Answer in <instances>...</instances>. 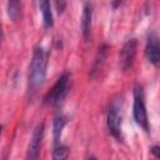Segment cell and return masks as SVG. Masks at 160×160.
Here are the masks:
<instances>
[{"mask_svg":"<svg viewBox=\"0 0 160 160\" xmlns=\"http://www.w3.org/2000/svg\"><path fill=\"white\" fill-rule=\"evenodd\" d=\"M48 52L41 48H35L32 52V58L29 66V92L34 94L36 90L42 85L45 76H46V69H48Z\"/></svg>","mask_w":160,"mask_h":160,"instance_id":"6da1fadb","label":"cell"},{"mask_svg":"<svg viewBox=\"0 0 160 160\" xmlns=\"http://www.w3.org/2000/svg\"><path fill=\"white\" fill-rule=\"evenodd\" d=\"M106 125L109 132L118 140H122V101L120 96H115L110 100L108 108Z\"/></svg>","mask_w":160,"mask_h":160,"instance_id":"7a4b0ae2","label":"cell"},{"mask_svg":"<svg viewBox=\"0 0 160 160\" xmlns=\"http://www.w3.org/2000/svg\"><path fill=\"white\" fill-rule=\"evenodd\" d=\"M132 116L135 122L144 130L149 131V119H148V111L145 105V94L144 88L140 84H136L134 88V105H132Z\"/></svg>","mask_w":160,"mask_h":160,"instance_id":"3957f363","label":"cell"},{"mask_svg":"<svg viewBox=\"0 0 160 160\" xmlns=\"http://www.w3.org/2000/svg\"><path fill=\"white\" fill-rule=\"evenodd\" d=\"M69 89H70V74L65 71L54 84L52 89L46 94V96L44 98V101L46 104L52 105L54 108H59L64 102L69 92Z\"/></svg>","mask_w":160,"mask_h":160,"instance_id":"277c9868","label":"cell"},{"mask_svg":"<svg viewBox=\"0 0 160 160\" xmlns=\"http://www.w3.org/2000/svg\"><path fill=\"white\" fill-rule=\"evenodd\" d=\"M136 49H138L136 39H130L122 45L119 54V65L122 71H128L129 69L132 68L136 55Z\"/></svg>","mask_w":160,"mask_h":160,"instance_id":"5b68a950","label":"cell"},{"mask_svg":"<svg viewBox=\"0 0 160 160\" xmlns=\"http://www.w3.org/2000/svg\"><path fill=\"white\" fill-rule=\"evenodd\" d=\"M145 55L149 62H151L154 66H159L160 62V45H159V38L155 32H151L148 36L146 46H145Z\"/></svg>","mask_w":160,"mask_h":160,"instance_id":"8992f818","label":"cell"},{"mask_svg":"<svg viewBox=\"0 0 160 160\" xmlns=\"http://www.w3.org/2000/svg\"><path fill=\"white\" fill-rule=\"evenodd\" d=\"M44 129H45L44 122H40L35 128L32 136H31V140H30V144H29V149H28V155H26L28 159H38L39 158L41 141L44 138Z\"/></svg>","mask_w":160,"mask_h":160,"instance_id":"52a82bcc","label":"cell"},{"mask_svg":"<svg viewBox=\"0 0 160 160\" xmlns=\"http://www.w3.org/2000/svg\"><path fill=\"white\" fill-rule=\"evenodd\" d=\"M108 52H109V45H108V44H104V45H101V46L98 49V52H96L95 59H94V61H92V65H91V68H90V72H89L90 78L95 79V78L99 75V72L101 71V69H102V66H104V64H105Z\"/></svg>","mask_w":160,"mask_h":160,"instance_id":"ba28073f","label":"cell"},{"mask_svg":"<svg viewBox=\"0 0 160 160\" xmlns=\"http://www.w3.org/2000/svg\"><path fill=\"white\" fill-rule=\"evenodd\" d=\"M92 25V5L90 2H86L82 8V15H81V32L85 39L90 36Z\"/></svg>","mask_w":160,"mask_h":160,"instance_id":"9c48e42d","label":"cell"},{"mask_svg":"<svg viewBox=\"0 0 160 160\" xmlns=\"http://www.w3.org/2000/svg\"><path fill=\"white\" fill-rule=\"evenodd\" d=\"M39 8L41 10L42 15V22L45 29H50L54 25V19H52V11H51V5L50 0H39Z\"/></svg>","mask_w":160,"mask_h":160,"instance_id":"30bf717a","label":"cell"},{"mask_svg":"<svg viewBox=\"0 0 160 160\" xmlns=\"http://www.w3.org/2000/svg\"><path fill=\"white\" fill-rule=\"evenodd\" d=\"M68 122V118L64 115H58L54 121H52V136H54V144H59L60 142V138H61V132L62 129L65 128Z\"/></svg>","mask_w":160,"mask_h":160,"instance_id":"8fae6325","label":"cell"},{"mask_svg":"<svg viewBox=\"0 0 160 160\" xmlns=\"http://www.w3.org/2000/svg\"><path fill=\"white\" fill-rule=\"evenodd\" d=\"M8 15L12 21H18L21 15V0L8 1Z\"/></svg>","mask_w":160,"mask_h":160,"instance_id":"7c38bea8","label":"cell"},{"mask_svg":"<svg viewBox=\"0 0 160 160\" xmlns=\"http://www.w3.org/2000/svg\"><path fill=\"white\" fill-rule=\"evenodd\" d=\"M69 158V149L65 145L55 144V148L52 150V159L54 160H64Z\"/></svg>","mask_w":160,"mask_h":160,"instance_id":"4fadbf2b","label":"cell"},{"mask_svg":"<svg viewBox=\"0 0 160 160\" xmlns=\"http://www.w3.org/2000/svg\"><path fill=\"white\" fill-rule=\"evenodd\" d=\"M65 5H66V1L65 0H56V9H58L59 14H61L64 11Z\"/></svg>","mask_w":160,"mask_h":160,"instance_id":"5bb4252c","label":"cell"},{"mask_svg":"<svg viewBox=\"0 0 160 160\" xmlns=\"http://www.w3.org/2000/svg\"><path fill=\"white\" fill-rule=\"evenodd\" d=\"M150 152H152L155 158H160V148H159L158 145L151 146V148H150Z\"/></svg>","mask_w":160,"mask_h":160,"instance_id":"9a60e30c","label":"cell"},{"mask_svg":"<svg viewBox=\"0 0 160 160\" xmlns=\"http://www.w3.org/2000/svg\"><path fill=\"white\" fill-rule=\"evenodd\" d=\"M1 131H2V126L0 125V136H1Z\"/></svg>","mask_w":160,"mask_h":160,"instance_id":"2e32d148","label":"cell"},{"mask_svg":"<svg viewBox=\"0 0 160 160\" xmlns=\"http://www.w3.org/2000/svg\"><path fill=\"white\" fill-rule=\"evenodd\" d=\"M1 36H2V34H1V28H0V39H1Z\"/></svg>","mask_w":160,"mask_h":160,"instance_id":"e0dca14e","label":"cell"}]
</instances>
